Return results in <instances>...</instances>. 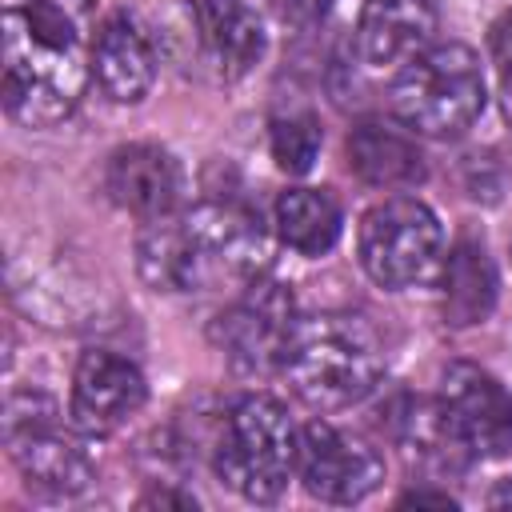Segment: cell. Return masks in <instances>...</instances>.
<instances>
[{
	"instance_id": "6da1fadb",
	"label": "cell",
	"mask_w": 512,
	"mask_h": 512,
	"mask_svg": "<svg viewBox=\"0 0 512 512\" xmlns=\"http://www.w3.org/2000/svg\"><path fill=\"white\" fill-rule=\"evenodd\" d=\"M4 8V76L0 96L24 128H48L76 112L92 56L72 0H0Z\"/></svg>"
},
{
	"instance_id": "7a4b0ae2",
	"label": "cell",
	"mask_w": 512,
	"mask_h": 512,
	"mask_svg": "<svg viewBox=\"0 0 512 512\" xmlns=\"http://www.w3.org/2000/svg\"><path fill=\"white\" fill-rule=\"evenodd\" d=\"M140 276L156 292H208L248 284L264 268V228L240 204H196L148 220L136 244Z\"/></svg>"
},
{
	"instance_id": "3957f363",
	"label": "cell",
	"mask_w": 512,
	"mask_h": 512,
	"mask_svg": "<svg viewBox=\"0 0 512 512\" xmlns=\"http://www.w3.org/2000/svg\"><path fill=\"white\" fill-rule=\"evenodd\" d=\"M280 372L288 376L292 392L304 404L320 412H336L360 404L380 384L384 352L364 316L316 312V316H296Z\"/></svg>"
},
{
	"instance_id": "277c9868",
	"label": "cell",
	"mask_w": 512,
	"mask_h": 512,
	"mask_svg": "<svg viewBox=\"0 0 512 512\" xmlns=\"http://www.w3.org/2000/svg\"><path fill=\"white\" fill-rule=\"evenodd\" d=\"M392 112L420 136L448 140L476 124L484 112V72L468 44H428L400 64L388 88Z\"/></svg>"
},
{
	"instance_id": "5b68a950",
	"label": "cell",
	"mask_w": 512,
	"mask_h": 512,
	"mask_svg": "<svg viewBox=\"0 0 512 512\" xmlns=\"http://www.w3.org/2000/svg\"><path fill=\"white\" fill-rule=\"evenodd\" d=\"M300 432L288 408L272 396H244L224 420L216 444V476L252 504H272L296 472Z\"/></svg>"
},
{
	"instance_id": "8992f818",
	"label": "cell",
	"mask_w": 512,
	"mask_h": 512,
	"mask_svg": "<svg viewBox=\"0 0 512 512\" xmlns=\"http://www.w3.org/2000/svg\"><path fill=\"white\" fill-rule=\"evenodd\" d=\"M440 220L416 196H388L360 220V264L380 288H408L440 260Z\"/></svg>"
},
{
	"instance_id": "52a82bcc",
	"label": "cell",
	"mask_w": 512,
	"mask_h": 512,
	"mask_svg": "<svg viewBox=\"0 0 512 512\" xmlns=\"http://www.w3.org/2000/svg\"><path fill=\"white\" fill-rule=\"evenodd\" d=\"M436 416L460 456L496 460L512 452V396L476 364H448L440 372Z\"/></svg>"
},
{
	"instance_id": "ba28073f",
	"label": "cell",
	"mask_w": 512,
	"mask_h": 512,
	"mask_svg": "<svg viewBox=\"0 0 512 512\" xmlns=\"http://www.w3.org/2000/svg\"><path fill=\"white\" fill-rule=\"evenodd\" d=\"M296 328L292 292L276 280H248L244 292L216 324V340L240 372H272L284 364L288 336Z\"/></svg>"
},
{
	"instance_id": "9c48e42d",
	"label": "cell",
	"mask_w": 512,
	"mask_h": 512,
	"mask_svg": "<svg viewBox=\"0 0 512 512\" xmlns=\"http://www.w3.org/2000/svg\"><path fill=\"white\" fill-rule=\"evenodd\" d=\"M296 472H300L308 496H316L324 504H356L380 488L384 460L364 436L332 428L324 420H312L300 428Z\"/></svg>"
},
{
	"instance_id": "30bf717a",
	"label": "cell",
	"mask_w": 512,
	"mask_h": 512,
	"mask_svg": "<svg viewBox=\"0 0 512 512\" xmlns=\"http://www.w3.org/2000/svg\"><path fill=\"white\" fill-rule=\"evenodd\" d=\"M56 412L44 404V412H24V400L12 396L8 404V452L28 476V484L48 492H80L92 480V460L84 448L52 420Z\"/></svg>"
},
{
	"instance_id": "8fae6325",
	"label": "cell",
	"mask_w": 512,
	"mask_h": 512,
	"mask_svg": "<svg viewBox=\"0 0 512 512\" xmlns=\"http://www.w3.org/2000/svg\"><path fill=\"white\" fill-rule=\"evenodd\" d=\"M148 396L144 372L104 348H92L80 356L76 376H72V420L88 436H104L120 428L132 412H140Z\"/></svg>"
},
{
	"instance_id": "7c38bea8",
	"label": "cell",
	"mask_w": 512,
	"mask_h": 512,
	"mask_svg": "<svg viewBox=\"0 0 512 512\" xmlns=\"http://www.w3.org/2000/svg\"><path fill=\"white\" fill-rule=\"evenodd\" d=\"M104 188L124 212H132L140 220H160L180 208L184 168L160 144H128V148L112 152Z\"/></svg>"
},
{
	"instance_id": "4fadbf2b",
	"label": "cell",
	"mask_w": 512,
	"mask_h": 512,
	"mask_svg": "<svg viewBox=\"0 0 512 512\" xmlns=\"http://www.w3.org/2000/svg\"><path fill=\"white\" fill-rule=\"evenodd\" d=\"M436 32V0H364L356 48L368 68H392L428 48Z\"/></svg>"
},
{
	"instance_id": "5bb4252c",
	"label": "cell",
	"mask_w": 512,
	"mask_h": 512,
	"mask_svg": "<svg viewBox=\"0 0 512 512\" xmlns=\"http://www.w3.org/2000/svg\"><path fill=\"white\" fill-rule=\"evenodd\" d=\"M92 76L100 92L116 104H136L148 96L156 80V56H152L144 28L132 16L116 12L100 24L92 40Z\"/></svg>"
},
{
	"instance_id": "9a60e30c",
	"label": "cell",
	"mask_w": 512,
	"mask_h": 512,
	"mask_svg": "<svg viewBox=\"0 0 512 512\" xmlns=\"http://www.w3.org/2000/svg\"><path fill=\"white\" fill-rule=\"evenodd\" d=\"M348 164L372 188H416L424 180V156L416 140L388 120H360L352 128Z\"/></svg>"
},
{
	"instance_id": "2e32d148",
	"label": "cell",
	"mask_w": 512,
	"mask_h": 512,
	"mask_svg": "<svg viewBox=\"0 0 512 512\" xmlns=\"http://www.w3.org/2000/svg\"><path fill=\"white\" fill-rule=\"evenodd\" d=\"M196 28L208 60L228 80L264 56V24L244 0H196Z\"/></svg>"
},
{
	"instance_id": "e0dca14e",
	"label": "cell",
	"mask_w": 512,
	"mask_h": 512,
	"mask_svg": "<svg viewBox=\"0 0 512 512\" xmlns=\"http://www.w3.org/2000/svg\"><path fill=\"white\" fill-rule=\"evenodd\" d=\"M496 304V268L480 240H456V248L444 260L440 276V308L444 320L456 328L488 320Z\"/></svg>"
},
{
	"instance_id": "ac0fdd59",
	"label": "cell",
	"mask_w": 512,
	"mask_h": 512,
	"mask_svg": "<svg viewBox=\"0 0 512 512\" xmlns=\"http://www.w3.org/2000/svg\"><path fill=\"white\" fill-rule=\"evenodd\" d=\"M276 232L300 256H324L340 240V204L324 188H288L276 200Z\"/></svg>"
},
{
	"instance_id": "d6986e66",
	"label": "cell",
	"mask_w": 512,
	"mask_h": 512,
	"mask_svg": "<svg viewBox=\"0 0 512 512\" xmlns=\"http://www.w3.org/2000/svg\"><path fill=\"white\" fill-rule=\"evenodd\" d=\"M320 152V120L312 112H288L272 120V160L288 176H304Z\"/></svg>"
},
{
	"instance_id": "ffe728a7",
	"label": "cell",
	"mask_w": 512,
	"mask_h": 512,
	"mask_svg": "<svg viewBox=\"0 0 512 512\" xmlns=\"http://www.w3.org/2000/svg\"><path fill=\"white\" fill-rule=\"evenodd\" d=\"M272 8L288 20V24H316L328 16L332 0H272Z\"/></svg>"
},
{
	"instance_id": "44dd1931",
	"label": "cell",
	"mask_w": 512,
	"mask_h": 512,
	"mask_svg": "<svg viewBox=\"0 0 512 512\" xmlns=\"http://www.w3.org/2000/svg\"><path fill=\"white\" fill-rule=\"evenodd\" d=\"M488 48H492V60L504 76H512V12H504L492 32H488Z\"/></svg>"
},
{
	"instance_id": "7402d4cb",
	"label": "cell",
	"mask_w": 512,
	"mask_h": 512,
	"mask_svg": "<svg viewBox=\"0 0 512 512\" xmlns=\"http://www.w3.org/2000/svg\"><path fill=\"white\" fill-rule=\"evenodd\" d=\"M400 504H436V508H456V500H452L448 492H424V488L404 492V496H400Z\"/></svg>"
},
{
	"instance_id": "603a6c76",
	"label": "cell",
	"mask_w": 512,
	"mask_h": 512,
	"mask_svg": "<svg viewBox=\"0 0 512 512\" xmlns=\"http://www.w3.org/2000/svg\"><path fill=\"white\" fill-rule=\"evenodd\" d=\"M140 504H180V508H196L192 496H172V492H152V496H144Z\"/></svg>"
},
{
	"instance_id": "cb8c5ba5",
	"label": "cell",
	"mask_w": 512,
	"mask_h": 512,
	"mask_svg": "<svg viewBox=\"0 0 512 512\" xmlns=\"http://www.w3.org/2000/svg\"><path fill=\"white\" fill-rule=\"evenodd\" d=\"M504 112L512 120V76H504Z\"/></svg>"
}]
</instances>
